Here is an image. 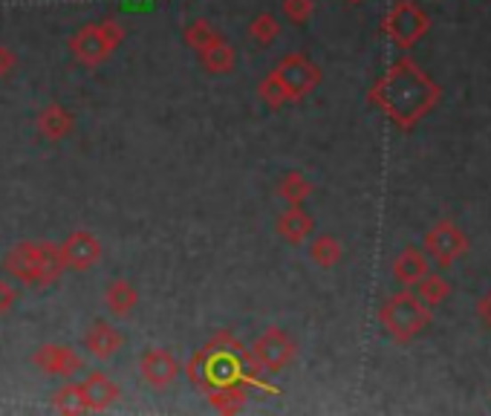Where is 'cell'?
Here are the masks:
<instances>
[{
  "mask_svg": "<svg viewBox=\"0 0 491 416\" xmlns=\"http://www.w3.org/2000/svg\"><path fill=\"white\" fill-rule=\"evenodd\" d=\"M442 87L431 78L414 58H399L370 90V101L399 127L414 131L439 104Z\"/></svg>",
  "mask_w": 491,
  "mask_h": 416,
  "instance_id": "1",
  "label": "cell"
},
{
  "mask_svg": "<svg viewBox=\"0 0 491 416\" xmlns=\"http://www.w3.org/2000/svg\"><path fill=\"white\" fill-rule=\"evenodd\" d=\"M379 321H382L384 332H388L393 341L405 344V341L416 339V335L423 332L425 327H431L434 316H431V307H425L416 292H411V289H402V292L390 295L382 304Z\"/></svg>",
  "mask_w": 491,
  "mask_h": 416,
  "instance_id": "2",
  "label": "cell"
},
{
  "mask_svg": "<svg viewBox=\"0 0 491 416\" xmlns=\"http://www.w3.org/2000/svg\"><path fill=\"white\" fill-rule=\"evenodd\" d=\"M428 29H431V18L414 0H396L388 15H384V32H388V38L399 50H414L428 35Z\"/></svg>",
  "mask_w": 491,
  "mask_h": 416,
  "instance_id": "3",
  "label": "cell"
},
{
  "mask_svg": "<svg viewBox=\"0 0 491 416\" xmlns=\"http://www.w3.org/2000/svg\"><path fill=\"white\" fill-rule=\"evenodd\" d=\"M295 353H298L295 341H292L280 327L266 330L249 350L252 362L257 364V370H263V373H280V370L295 358Z\"/></svg>",
  "mask_w": 491,
  "mask_h": 416,
  "instance_id": "4",
  "label": "cell"
},
{
  "mask_svg": "<svg viewBox=\"0 0 491 416\" xmlns=\"http://www.w3.org/2000/svg\"><path fill=\"white\" fill-rule=\"evenodd\" d=\"M275 76L280 78V84L286 87V92H289L292 101L310 96V92L321 84V67L312 64L310 58L301 55V52L286 55L284 61H280V64L275 67Z\"/></svg>",
  "mask_w": 491,
  "mask_h": 416,
  "instance_id": "5",
  "label": "cell"
},
{
  "mask_svg": "<svg viewBox=\"0 0 491 416\" xmlns=\"http://www.w3.org/2000/svg\"><path fill=\"white\" fill-rule=\"evenodd\" d=\"M469 252V237L463 235V228L451 220H439L437 226L428 228L425 235V254L434 258L442 269L451 266L454 260H460L463 254Z\"/></svg>",
  "mask_w": 491,
  "mask_h": 416,
  "instance_id": "6",
  "label": "cell"
},
{
  "mask_svg": "<svg viewBox=\"0 0 491 416\" xmlns=\"http://www.w3.org/2000/svg\"><path fill=\"white\" fill-rule=\"evenodd\" d=\"M58 249H61L64 266L73 272H87L101 260V243L96 240V235H90L85 228L67 235V240Z\"/></svg>",
  "mask_w": 491,
  "mask_h": 416,
  "instance_id": "7",
  "label": "cell"
},
{
  "mask_svg": "<svg viewBox=\"0 0 491 416\" xmlns=\"http://www.w3.org/2000/svg\"><path fill=\"white\" fill-rule=\"evenodd\" d=\"M32 364L41 370V373H52V376H76L85 367V358H81L73 347L64 344H44L32 353Z\"/></svg>",
  "mask_w": 491,
  "mask_h": 416,
  "instance_id": "8",
  "label": "cell"
},
{
  "mask_svg": "<svg viewBox=\"0 0 491 416\" xmlns=\"http://www.w3.org/2000/svg\"><path fill=\"white\" fill-rule=\"evenodd\" d=\"M69 50L78 58L85 67H99L101 61H108L113 46L104 38V32L99 23H87V27H81L73 38H69Z\"/></svg>",
  "mask_w": 491,
  "mask_h": 416,
  "instance_id": "9",
  "label": "cell"
},
{
  "mask_svg": "<svg viewBox=\"0 0 491 416\" xmlns=\"http://www.w3.org/2000/svg\"><path fill=\"white\" fill-rule=\"evenodd\" d=\"M139 370H142V379L148 381L150 388L162 390V388L173 385V379L180 376V362L173 358V353L162 350V347H154V350H148L142 356Z\"/></svg>",
  "mask_w": 491,
  "mask_h": 416,
  "instance_id": "10",
  "label": "cell"
},
{
  "mask_svg": "<svg viewBox=\"0 0 491 416\" xmlns=\"http://www.w3.org/2000/svg\"><path fill=\"white\" fill-rule=\"evenodd\" d=\"M125 347V335L108 321L90 324V330L85 332V350L96 362H110V358Z\"/></svg>",
  "mask_w": 491,
  "mask_h": 416,
  "instance_id": "11",
  "label": "cell"
},
{
  "mask_svg": "<svg viewBox=\"0 0 491 416\" xmlns=\"http://www.w3.org/2000/svg\"><path fill=\"white\" fill-rule=\"evenodd\" d=\"M38 254H41V243H29V240L18 243L4 258V269L23 284L38 286Z\"/></svg>",
  "mask_w": 491,
  "mask_h": 416,
  "instance_id": "12",
  "label": "cell"
},
{
  "mask_svg": "<svg viewBox=\"0 0 491 416\" xmlns=\"http://www.w3.org/2000/svg\"><path fill=\"white\" fill-rule=\"evenodd\" d=\"M315 231V220L310 212H303V205H289L284 214L278 217V235L292 246H301L303 240H310Z\"/></svg>",
  "mask_w": 491,
  "mask_h": 416,
  "instance_id": "13",
  "label": "cell"
},
{
  "mask_svg": "<svg viewBox=\"0 0 491 416\" xmlns=\"http://www.w3.org/2000/svg\"><path fill=\"white\" fill-rule=\"evenodd\" d=\"M81 390H85V399H87V408L90 411H104L122 396V388L116 385L110 376L104 373H90L85 381H81Z\"/></svg>",
  "mask_w": 491,
  "mask_h": 416,
  "instance_id": "14",
  "label": "cell"
},
{
  "mask_svg": "<svg viewBox=\"0 0 491 416\" xmlns=\"http://www.w3.org/2000/svg\"><path fill=\"white\" fill-rule=\"evenodd\" d=\"M136 304H139V289L131 281H125V277L108 284V289H104V307H108L113 318H127L136 309Z\"/></svg>",
  "mask_w": 491,
  "mask_h": 416,
  "instance_id": "15",
  "label": "cell"
},
{
  "mask_svg": "<svg viewBox=\"0 0 491 416\" xmlns=\"http://www.w3.org/2000/svg\"><path fill=\"white\" fill-rule=\"evenodd\" d=\"M73 127H76V116L67 108H61V104H50V108H44L38 116V133L44 139H50V142H58V139L69 136Z\"/></svg>",
  "mask_w": 491,
  "mask_h": 416,
  "instance_id": "16",
  "label": "cell"
},
{
  "mask_svg": "<svg viewBox=\"0 0 491 416\" xmlns=\"http://www.w3.org/2000/svg\"><path fill=\"white\" fill-rule=\"evenodd\" d=\"M200 64L205 73H212V76H226L235 69L237 64V52H235V46L226 44V38H220L214 41L212 46H205V50H200Z\"/></svg>",
  "mask_w": 491,
  "mask_h": 416,
  "instance_id": "17",
  "label": "cell"
},
{
  "mask_svg": "<svg viewBox=\"0 0 491 416\" xmlns=\"http://www.w3.org/2000/svg\"><path fill=\"white\" fill-rule=\"evenodd\" d=\"M425 272H428V258H425V252H419V249H405L399 258L393 260V277L405 289H411Z\"/></svg>",
  "mask_w": 491,
  "mask_h": 416,
  "instance_id": "18",
  "label": "cell"
},
{
  "mask_svg": "<svg viewBox=\"0 0 491 416\" xmlns=\"http://www.w3.org/2000/svg\"><path fill=\"white\" fill-rule=\"evenodd\" d=\"M246 402H249V385H243V381L208 390V404L217 408L220 413H237L246 408Z\"/></svg>",
  "mask_w": 491,
  "mask_h": 416,
  "instance_id": "19",
  "label": "cell"
},
{
  "mask_svg": "<svg viewBox=\"0 0 491 416\" xmlns=\"http://www.w3.org/2000/svg\"><path fill=\"white\" fill-rule=\"evenodd\" d=\"M52 408L58 413H67V416L90 413L87 399H85V390H81V381H67V385L58 388L52 393Z\"/></svg>",
  "mask_w": 491,
  "mask_h": 416,
  "instance_id": "20",
  "label": "cell"
},
{
  "mask_svg": "<svg viewBox=\"0 0 491 416\" xmlns=\"http://www.w3.org/2000/svg\"><path fill=\"white\" fill-rule=\"evenodd\" d=\"M67 272L61 249L55 243H41V254H38V286L44 284H55L58 277Z\"/></svg>",
  "mask_w": 491,
  "mask_h": 416,
  "instance_id": "21",
  "label": "cell"
},
{
  "mask_svg": "<svg viewBox=\"0 0 491 416\" xmlns=\"http://www.w3.org/2000/svg\"><path fill=\"white\" fill-rule=\"evenodd\" d=\"M310 258L315 266H321V269H333V266H338V260L344 258V249L333 235H318L310 243Z\"/></svg>",
  "mask_w": 491,
  "mask_h": 416,
  "instance_id": "22",
  "label": "cell"
},
{
  "mask_svg": "<svg viewBox=\"0 0 491 416\" xmlns=\"http://www.w3.org/2000/svg\"><path fill=\"white\" fill-rule=\"evenodd\" d=\"M278 194H280V200H286L289 205H303L307 196L312 194V182L303 177L301 171H289L286 177L278 182Z\"/></svg>",
  "mask_w": 491,
  "mask_h": 416,
  "instance_id": "23",
  "label": "cell"
},
{
  "mask_svg": "<svg viewBox=\"0 0 491 416\" xmlns=\"http://www.w3.org/2000/svg\"><path fill=\"white\" fill-rule=\"evenodd\" d=\"M416 286V295H419V300H423L425 307H437V304H442V300L448 298V292H451V286H448V281L442 275H423L419 281L414 284Z\"/></svg>",
  "mask_w": 491,
  "mask_h": 416,
  "instance_id": "24",
  "label": "cell"
},
{
  "mask_svg": "<svg viewBox=\"0 0 491 416\" xmlns=\"http://www.w3.org/2000/svg\"><path fill=\"white\" fill-rule=\"evenodd\" d=\"M220 38H223V35H220V32L212 27V23L203 20V18H200V20H191L189 27H185V44H189L191 50H197V52L205 50V46H212V44L220 41Z\"/></svg>",
  "mask_w": 491,
  "mask_h": 416,
  "instance_id": "25",
  "label": "cell"
},
{
  "mask_svg": "<svg viewBox=\"0 0 491 416\" xmlns=\"http://www.w3.org/2000/svg\"><path fill=\"white\" fill-rule=\"evenodd\" d=\"M280 35V20L272 15V12H261L252 23H249V38L257 44H272Z\"/></svg>",
  "mask_w": 491,
  "mask_h": 416,
  "instance_id": "26",
  "label": "cell"
},
{
  "mask_svg": "<svg viewBox=\"0 0 491 416\" xmlns=\"http://www.w3.org/2000/svg\"><path fill=\"white\" fill-rule=\"evenodd\" d=\"M257 96H261V99L269 104V108H272V110H280L286 101H292V99H289V92H286V87L280 84V78L275 76V69H272V73H269V76L261 81V87H257Z\"/></svg>",
  "mask_w": 491,
  "mask_h": 416,
  "instance_id": "27",
  "label": "cell"
},
{
  "mask_svg": "<svg viewBox=\"0 0 491 416\" xmlns=\"http://www.w3.org/2000/svg\"><path fill=\"white\" fill-rule=\"evenodd\" d=\"M315 12V0H284V15L292 23H307Z\"/></svg>",
  "mask_w": 491,
  "mask_h": 416,
  "instance_id": "28",
  "label": "cell"
},
{
  "mask_svg": "<svg viewBox=\"0 0 491 416\" xmlns=\"http://www.w3.org/2000/svg\"><path fill=\"white\" fill-rule=\"evenodd\" d=\"M99 27H101L104 38H108V44L113 46V50H116V46H119V44L125 41V29H122V23H119V20L108 18V20H101Z\"/></svg>",
  "mask_w": 491,
  "mask_h": 416,
  "instance_id": "29",
  "label": "cell"
},
{
  "mask_svg": "<svg viewBox=\"0 0 491 416\" xmlns=\"http://www.w3.org/2000/svg\"><path fill=\"white\" fill-rule=\"evenodd\" d=\"M15 300H18V292L0 277V316H6V312L15 307Z\"/></svg>",
  "mask_w": 491,
  "mask_h": 416,
  "instance_id": "30",
  "label": "cell"
},
{
  "mask_svg": "<svg viewBox=\"0 0 491 416\" xmlns=\"http://www.w3.org/2000/svg\"><path fill=\"white\" fill-rule=\"evenodd\" d=\"M15 64H18L15 52H12L9 46H0V78H4V76H9L12 69H15Z\"/></svg>",
  "mask_w": 491,
  "mask_h": 416,
  "instance_id": "31",
  "label": "cell"
},
{
  "mask_svg": "<svg viewBox=\"0 0 491 416\" xmlns=\"http://www.w3.org/2000/svg\"><path fill=\"white\" fill-rule=\"evenodd\" d=\"M477 312H480V318L491 327V292L480 300V307H477Z\"/></svg>",
  "mask_w": 491,
  "mask_h": 416,
  "instance_id": "32",
  "label": "cell"
},
{
  "mask_svg": "<svg viewBox=\"0 0 491 416\" xmlns=\"http://www.w3.org/2000/svg\"><path fill=\"white\" fill-rule=\"evenodd\" d=\"M347 4H361V0H347Z\"/></svg>",
  "mask_w": 491,
  "mask_h": 416,
  "instance_id": "33",
  "label": "cell"
}]
</instances>
